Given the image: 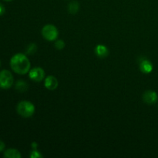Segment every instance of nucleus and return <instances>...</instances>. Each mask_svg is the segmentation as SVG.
Segmentation results:
<instances>
[{"mask_svg":"<svg viewBox=\"0 0 158 158\" xmlns=\"http://www.w3.org/2000/svg\"><path fill=\"white\" fill-rule=\"evenodd\" d=\"M29 76L31 80L35 82H40L44 79L45 72L42 68L35 67L29 71Z\"/></svg>","mask_w":158,"mask_h":158,"instance_id":"obj_5","label":"nucleus"},{"mask_svg":"<svg viewBox=\"0 0 158 158\" xmlns=\"http://www.w3.org/2000/svg\"><path fill=\"white\" fill-rule=\"evenodd\" d=\"M44 84L46 89H49V90H54L58 86V80L53 76H48L45 79Z\"/></svg>","mask_w":158,"mask_h":158,"instance_id":"obj_7","label":"nucleus"},{"mask_svg":"<svg viewBox=\"0 0 158 158\" xmlns=\"http://www.w3.org/2000/svg\"><path fill=\"white\" fill-rule=\"evenodd\" d=\"M13 76L7 69H3L0 72V88L9 89L13 84Z\"/></svg>","mask_w":158,"mask_h":158,"instance_id":"obj_3","label":"nucleus"},{"mask_svg":"<svg viewBox=\"0 0 158 158\" xmlns=\"http://www.w3.org/2000/svg\"><path fill=\"white\" fill-rule=\"evenodd\" d=\"M80 9V4L77 1H73L72 2L69 3V6H68V9H69V13L71 14H76L79 11Z\"/></svg>","mask_w":158,"mask_h":158,"instance_id":"obj_12","label":"nucleus"},{"mask_svg":"<svg viewBox=\"0 0 158 158\" xmlns=\"http://www.w3.org/2000/svg\"><path fill=\"white\" fill-rule=\"evenodd\" d=\"M58 30L53 25H46L42 29V35L48 41H54L58 37Z\"/></svg>","mask_w":158,"mask_h":158,"instance_id":"obj_4","label":"nucleus"},{"mask_svg":"<svg viewBox=\"0 0 158 158\" xmlns=\"http://www.w3.org/2000/svg\"><path fill=\"white\" fill-rule=\"evenodd\" d=\"M158 100V96L156 92L153 90H147L143 94V100L145 103L149 105L154 104L157 103Z\"/></svg>","mask_w":158,"mask_h":158,"instance_id":"obj_6","label":"nucleus"},{"mask_svg":"<svg viewBox=\"0 0 158 158\" xmlns=\"http://www.w3.org/2000/svg\"><path fill=\"white\" fill-rule=\"evenodd\" d=\"M30 157H32V158H38V157H43V155H42V154H40L39 151H32V153H31Z\"/></svg>","mask_w":158,"mask_h":158,"instance_id":"obj_15","label":"nucleus"},{"mask_svg":"<svg viewBox=\"0 0 158 158\" xmlns=\"http://www.w3.org/2000/svg\"><path fill=\"white\" fill-rule=\"evenodd\" d=\"M28 87L29 86H28L27 83L23 80H19L15 84V89L19 92H26L28 89Z\"/></svg>","mask_w":158,"mask_h":158,"instance_id":"obj_11","label":"nucleus"},{"mask_svg":"<svg viewBox=\"0 0 158 158\" xmlns=\"http://www.w3.org/2000/svg\"><path fill=\"white\" fill-rule=\"evenodd\" d=\"M95 53L100 58H105L109 54V50L107 47L105 46L104 45H97L95 49Z\"/></svg>","mask_w":158,"mask_h":158,"instance_id":"obj_8","label":"nucleus"},{"mask_svg":"<svg viewBox=\"0 0 158 158\" xmlns=\"http://www.w3.org/2000/svg\"><path fill=\"white\" fill-rule=\"evenodd\" d=\"M5 148H6V145H5L4 142H2V140H0V152L4 151Z\"/></svg>","mask_w":158,"mask_h":158,"instance_id":"obj_16","label":"nucleus"},{"mask_svg":"<svg viewBox=\"0 0 158 158\" xmlns=\"http://www.w3.org/2000/svg\"><path fill=\"white\" fill-rule=\"evenodd\" d=\"M55 47L57 49H59V50H61V49H63V48L65 47L64 41H63V40H61L56 41Z\"/></svg>","mask_w":158,"mask_h":158,"instance_id":"obj_14","label":"nucleus"},{"mask_svg":"<svg viewBox=\"0 0 158 158\" xmlns=\"http://www.w3.org/2000/svg\"><path fill=\"white\" fill-rule=\"evenodd\" d=\"M4 157L6 158H21V154L16 149H8L4 152Z\"/></svg>","mask_w":158,"mask_h":158,"instance_id":"obj_10","label":"nucleus"},{"mask_svg":"<svg viewBox=\"0 0 158 158\" xmlns=\"http://www.w3.org/2000/svg\"><path fill=\"white\" fill-rule=\"evenodd\" d=\"M5 1H6V2H10V1H12V0H5Z\"/></svg>","mask_w":158,"mask_h":158,"instance_id":"obj_18","label":"nucleus"},{"mask_svg":"<svg viewBox=\"0 0 158 158\" xmlns=\"http://www.w3.org/2000/svg\"><path fill=\"white\" fill-rule=\"evenodd\" d=\"M140 69L143 73H150L153 70V64L148 60H142L140 63Z\"/></svg>","mask_w":158,"mask_h":158,"instance_id":"obj_9","label":"nucleus"},{"mask_svg":"<svg viewBox=\"0 0 158 158\" xmlns=\"http://www.w3.org/2000/svg\"><path fill=\"white\" fill-rule=\"evenodd\" d=\"M37 50V46L35 44V43H31L30 45H29L27 47V49H26V52L28 54H33L35 53V51Z\"/></svg>","mask_w":158,"mask_h":158,"instance_id":"obj_13","label":"nucleus"},{"mask_svg":"<svg viewBox=\"0 0 158 158\" xmlns=\"http://www.w3.org/2000/svg\"><path fill=\"white\" fill-rule=\"evenodd\" d=\"M4 12H5V7L1 4V3H0V15H2Z\"/></svg>","mask_w":158,"mask_h":158,"instance_id":"obj_17","label":"nucleus"},{"mask_svg":"<svg viewBox=\"0 0 158 158\" xmlns=\"http://www.w3.org/2000/svg\"><path fill=\"white\" fill-rule=\"evenodd\" d=\"M30 66L29 59L23 53L15 54L10 60V66L12 69L20 75H24L29 73Z\"/></svg>","mask_w":158,"mask_h":158,"instance_id":"obj_1","label":"nucleus"},{"mask_svg":"<svg viewBox=\"0 0 158 158\" xmlns=\"http://www.w3.org/2000/svg\"><path fill=\"white\" fill-rule=\"evenodd\" d=\"M0 66H1V61H0Z\"/></svg>","mask_w":158,"mask_h":158,"instance_id":"obj_19","label":"nucleus"},{"mask_svg":"<svg viewBox=\"0 0 158 158\" xmlns=\"http://www.w3.org/2000/svg\"><path fill=\"white\" fill-rule=\"evenodd\" d=\"M16 110L17 113L21 117L28 118L33 115L34 112H35V106L31 102L23 100L18 103Z\"/></svg>","mask_w":158,"mask_h":158,"instance_id":"obj_2","label":"nucleus"}]
</instances>
